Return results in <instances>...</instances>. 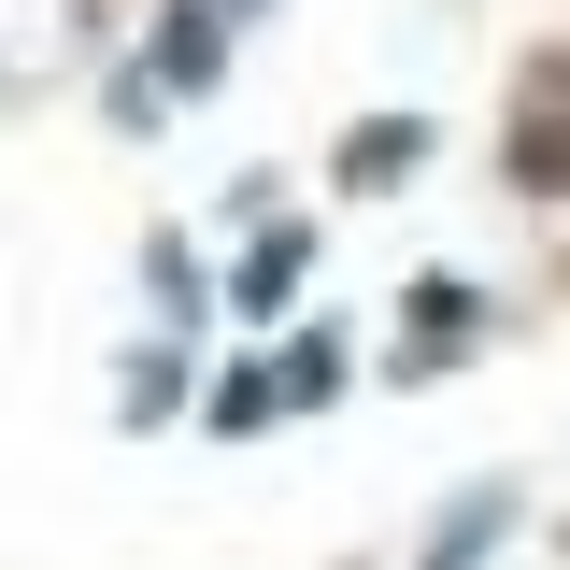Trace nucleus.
I'll return each mask as SVG.
<instances>
[{"mask_svg":"<svg viewBox=\"0 0 570 570\" xmlns=\"http://www.w3.org/2000/svg\"><path fill=\"white\" fill-rule=\"evenodd\" d=\"M285 414H343V385H356V343L343 328H285Z\"/></svg>","mask_w":570,"mask_h":570,"instance_id":"6e6552de","label":"nucleus"},{"mask_svg":"<svg viewBox=\"0 0 570 570\" xmlns=\"http://www.w3.org/2000/svg\"><path fill=\"white\" fill-rule=\"evenodd\" d=\"M171 414H186V356L142 343V356H129V428H171Z\"/></svg>","mask_w":570,"mask_h":570,"instance_id":"9d476101","label":"nucleus"},{"mask_svg":"<svg viewBox=\"0 0 570 570\" xmlns=\"http://www.w3.org/2000/svg\"><path fill=\"white\" fill-rule=\"evenodd\" d=\"M299 272H314V228L272 214V228L243 243V272H228V314H243V328H285V314H299Z\"/></svg>","mask_w":570,"mask_h":570,"instance_id":"20e7f679","label":"nucleus"},{"mask_svg":"<svg viewBox=\"0 0 570 570\" xmlns=\"http://www.w3.org/2000/svg\"><path fill=\"white\" fill-rule=\"evenodd\" d=\"M499 528H513V485H499V471H485V485H456V499H442V513H428V542H414V570H485V557H499Z\"/></svg>","mask_w":570,"mask_h":570,"instance_id":"39448f33","label":"nucleus"},{"mask_svg":"<svg viewBox=\"0 0 570 570\" xmlns=\"http://www.w3.org/2000/svg\"><path fill=\"white\" fill-rule=\"evenodd\" d=\"M471 343H485V285H456V272L400 285V371H442V356H471Z\"/></svg>","mask_w":570,"mask_h":570,"instance_id":"7ed1b4c3","label":"nucleus"},{"mask_svg":"<svg viewBox=\"0 0 570 570\" xmlns=\"http://www.w3.org/2000/svg\"><path fill=\"white\" fill-rule=\"evenodd\" d=\"M142 285H157V314H171V328L228 314V285H200V243H186V228H157V243H142Z\"/></svg>","mask_w":570,"mask_h":570,"instance_id":"1a4fd4ad","label":"nucleus"},{"mask_svg":"<svg viewBox=\"0 0 570 570\" xmlns=\"http://www.w3.org/2000/svg\"><path fill=\"white\" fill-rule=\"evenodd\" d=\"M200 428H214V442H272V428H285V371H272V356H228V371L200 385Z\"/></svg>","mask_w":570,"mask_h":570,"instance_id":"423d86ee","label":"nucleus"},{"mask_svg":"<svg viewBox=\"0 0 570 570\" xmlns=\"http://www.w3.org/2000/svg\"><path fill=\"white\" fill-rule=\"evenodd\" d=\"M228 14H243V0H171V14H157V43H142L157 100H214V86H228Z\"/></svg>","mask_w":570,"mask_h":570,"instance_id":"f03ea898","label":"nucleus"},{"mask_svg":"<svg viewBox=\"0 0 570 570\" xmlns=\"http://www.w3.org/2000/svg\"><path fill=\"white\" fill-rule=\"evenodd\" d=\"M499 171H513L528 200H570V58L557 43L513 71V142H499Z\"/></svg>","mask_w":570,"mask_h":570,"instance_id":"f257e3e1","label":"nucleus"},{"mask_svg":"<svg viewBox=\"0 0 570 570\" xmlns=\"http://www.w3.org/2000/svg\"><path fill=\"white\" fill-rule=\"evenodd\" d=\"M428 115H371V129L343 142V157H328V186H356V200H385V186H400V171H428Z\"/></svg>","mask_w":570,"mask_h":570,"instance_id":"0eeeda50","label":"nucleus"}]
</instances>
